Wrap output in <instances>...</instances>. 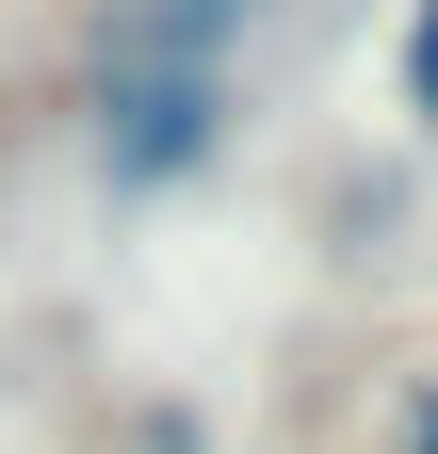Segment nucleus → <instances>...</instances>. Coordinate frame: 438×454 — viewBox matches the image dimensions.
<instances>
[{"instance_id":"f03ea898","label":"nucleus","mask_w":438,"mask_h":454,"mask_svg":"<svg viewBox=\"0 0 438 454\" xmlns=\"http://www.w3.org/2000/svg\"><path fill=\"white\" fill-rule=\"evenodd\" d=\"M260 33V0H98L82 66H228Z\"/></svg>"},{"instance_id":"7ed1b4c3","label":"nucleus","mask_w":438,"mask_h":454,"mask_svg":"<svg viewBox=\"0 0 438 454\" xmlns=\"http://www.w3.org/2000/svg\"><path fill=\"white\" fill-rule=\"evenodd\" d=\"M390 66H406V114L438 130V0H406V49H390Z\"/></svg>"},{"instance_id":"f257e3e1","label":"nucleus","mask_w":438,"mask_h":454,"mask_svg":"<svg viewBox=\"0 0 438 454\" xmlns=\"http://www.w3.org/2000/svg\"><path fill=\"white\" fill-rule=\"evenodd\" d=\"M244 130V82L228 66H82V146H98V195H179L211 179Z\"/></svg>"},{"instance_id":"20e7f679","label":"nucleus","mask_w":438,"mask_h":454,"mask_svg":"<svg viewBox=\"0 0 438 454\" xmlns=\"http://www.w3.org/2000/svg\"><path fill=\"white\" fill-rule=\"evenodd\" d=\"M406 454H438V373H422V389H406Z\"/></svg>"}]
</instances>
